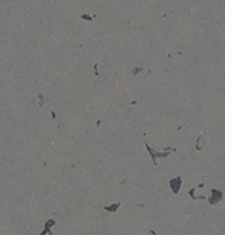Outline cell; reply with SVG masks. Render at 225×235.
Here are the masks:
<instances>
[{"label": "cell", "mask_w": 225, "mask_h": 235, "mask_svg": "<svg viewBox=\"0 0 225 235\" xmlns=\"http://www.w3.org/2000/svg\"><path fill=\"white\" fill-rule=\"evenodd\" d=\"M81 18H83V20H87V22H90L93 17H92V15H87V14H83V15H81Z\"/></svg>", "instance_id": "obj_1"}]
</instances>
